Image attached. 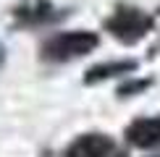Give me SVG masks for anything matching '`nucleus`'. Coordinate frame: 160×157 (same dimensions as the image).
Instances as JSON below:
<instances>
[{
  "label": "nucleus",
  "instance_id": "obj_2",
  "mask_svg": "<svg viewBox=\"0 0 160 157\" xmlns=\"http://www.w3.org/2000/svg\"><path fill=\"white\" fill-rule=\"evenodd\" d=\"M105 29L118 42L137 45L142 37H147V31H152V16H147L144 11L134 8V5H118L116 13L105 21Z\"/></svg>",
  "mask_w": 160,
  "mask_h": 157
},
{
  "label": "nucleus",
  "instance_id": "obj_4",
  "mask_svg": "<svg viewBox=\"0 0 160 157\" xmlns=\"http://www.w3.org/2000/svg\"><path fill=\"white\" fill-rule=\"evenodd\" d=\"M126 141L139 149L160 147V118H139L126 128Z\"/></svg>",
  "mask_w": 160,
  "mask_h": 157
},
{
  "label": "nucleus",
  "instance_id": "obj_1",
  "mask_svg": "<svg viewBox=\"0 0 160 157\" xmlns=\"http://www.w3.org/2000/svg\"><path fill=\"white\" fill-rule=\"evenodd\" d=\"M100 45L95 31H66V34H55L42 45V58L50 63H66L76 60V58L89 55Z\"/></svg>",
  "mask_w": 160,
  "mask_h": 157
},
{
  "label": "nucleus",
  "instance_id": "obj_5",
  "mask_svg": "<svg viewBox=\"0 0 160 157\" xmlns=\"http://www.w3.org/2000/svg\"><path fill=\"white\" fill-rule=\"evenodd\" d=\"M139 68L137 60H113V63H100L95 68L87 71L84 76V84H100L105 78H113V76H123V74H134Z\"/></svg>",
  "mask_w": 160,
  "mask_h": 157
},
{
  "label": "nucleus",
  "instance_id": "obj_8",
  "mask_svg": "<svg viewBox=\"0 0 160 157\" xmlns=\"http://www.w3.org/2000/svg\"><path fill=\"white\" fill-rule=\"evenodd\" d=\"M5 63V47H3V42H0V65Z\"/></svg>",
  "mask_w": 160,
  "mask_h": 157
},
{
  "label": "nucleus",
  "instance_id": "obj_3",
  "mask_svg": "<svg viewBox=\"0 0 160 157\" xmlns=\"http://www.w3.org/2000/svg\"><path fill=\"white\" fill-rule=\"evenodd\" d=\"M66 157H126V152L105 134H84L68 147Z\"/></svg>",
  "mask_w": 160,
  "mask_h": 157
},
{
  "label": "nucleus",
  "instance_id": "obj_6",
  "mask_svg": "<svg viewBox=\"0 0 160 157\" xmlns=\"http://www.w3.org/2000/svg\"><path fill=\"white\" fill-rule=\"evenodd\" d=\"M61 13L52 8L50 3H45V0H37V3L32 5H24V8L16 11V18L24 24H45V21H52V18H58Z\"/></svg>",
  "mask_w": 160,
  "mask_h": 157
},
{
  "label": "nucleus",
  "instance_id": "obj_7",
  "mask_svg": "<svg viewBox=\"0 0 160 157\" xmlns=\"http://www.w3.org/2000/svg\"><path fill=\"white\" fill-rule=\"evenodd\" d=\"M144 87H147V81H137V84H126V87H121V89H118V94H131V92H137V89H144Z\"/></svg>",
  "mask_w": 160,
  "mask_h": 157
}]
</instances>
